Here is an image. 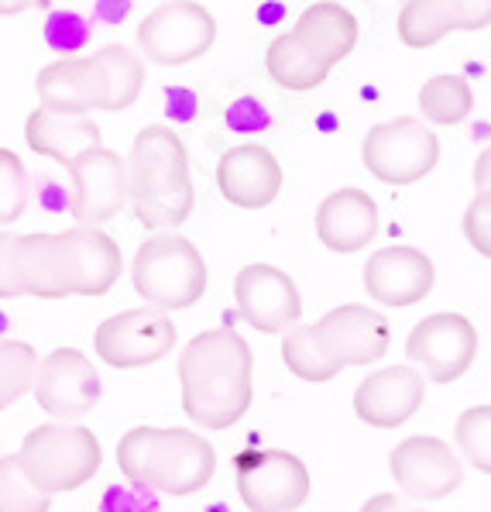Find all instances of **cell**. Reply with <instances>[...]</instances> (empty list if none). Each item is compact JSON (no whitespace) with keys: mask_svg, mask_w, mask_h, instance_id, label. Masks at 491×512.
<instances>
[{"mask_svg":"<svg viewBox=\"0 0 491 512\" xmlns=\"http://www.w3.org/2000/svg\"><path fill=\"white\" fill-rule=\"evenodd\" d=\"M38 100L45 110L55 114H93V110H110V76L100 59L93 55H69L55 59L38 73L35 80Z\"/></svg>","mask_w":491,"mask_h":512,"instance_id":"e0dca14e","label":"cell"},{"mask_svg":"<svg viewBox=\"0 0 491 512\" xmlns=\"http://www.w3.org/2000/svg\"><path fill=\"white\" fill-rule=\"evenodd\" d=\"M265 69H268V76L282 86V90L310 93V90H316V86L327 83V76L334 66H327V62L306 49L292 31H285V35L272 38V45H268Z\"/></svg>","mask_w":491,"mask_h":512,"instance_id":"cb8c5ba5","label":"cell"},{"mask_svg":"<svg viewBox=\"0 0 491 512\" xmlns=\"http://www.w3.org/2000/svg\"><path fill=\"white\" fill-rule=\"evenodd\" d=\"M217 42V21L196 0H165L138 25L141 55L155 66H186Z\"/></svg>","mask_w":491,"mask_h":512,"instance_id":"ba28073f","label":"cell"},{"mask_svg":"<svg viewBox=\"0 0 491 512\" xmlns=\"http://www.w3.org/2000/svg\"><path fill=\"white\" fill-rule=\"evenodd\" d=\"M375 234L378 203L358 186L334 189L316 207V238H320L323 248L337 251V255H354V251L368 248Z\"/></svg>","mask_w":491,"mask_h":512,"instance_id":"44dd1931","label":"cell"},{"mask_svg":"<svg viewBox=\"0 0 491 512\" xmlns=\"http://www.w3.org/2000/svg\"><path fill=\"white\" fill-rule=\"evenodd\" d=\"M117 468L134 485L162 495H193L210 485L217 454L193 430L134 427L117 444Z\"/></svg>","mask_w":491,"mask_h":512,"instance_id":"277c9868","label":"cell"},{"mask_svg":"<svg viewBox=\"0 0 491 512\" xmlns=\"http://www.w3.org/2000/svg\"><path fill=\"white\" fill-rule=\"evenodd\" d=\"M488 159L491 155L481 152V162H478V169H474V183H481L478 193H488Z\"/></svg>","mask_w":491,"mask_h":512,"instance_id":"f35d334b","label":"cell"},{"mask_svg":"<svg viewBox=\"0 0 491 512\" xmlns=\"http://www.w3.org/2000/svg\"><path fill=\"white\" fill-rule=\"evenodd\" d=\"M255 358L237 330H203L182 348L179 382L182 413L207 430H227L251 409L255 399Z\"/></svg>","mask_w":491,"mask_h":512,"instance_id":"7a4b0ae2","label":"cell"},{"mask_svg":"<svg viewBox=\"0 0 491 512\" xmlns=\"http://www.w3.org/2000/svg\"><path fill=\"white\" fill-rule=\"evenodd\" d=\"M28 196H31V179L25 162L11 148H0V224L21 220L28 207Z\"/></svg>","mask_w":491,"mask_h":512,"instance_id":"4dcf8cb0","label":"cell"},{"mask_svg":"<svg viewBox=\"0 0 491 512\" xmlns=\"http://www.w3.org/2000/svg\"><path fill=\"white\" fill-rule=\"evenodd\" d=\"M433 262L426 251L413 244L378 248L364 265V289L382 306H413L423 303L433 289Z\"/></svg>","mask_w":491,"mask_h":512,"instance_id":"ac0fdd59","label":"cell"},{"mask_svg":"<svg viewBox=\"0 0 491 512\" xmlns=\"http://www.w3.org/2000/svg\"><path fill=\"white\" fill-rule=\"evenodd\" d=\"M35 488L49 495L76 492L90 482L104 464V451L93 430L76 423H45L21 440V451L14 454Z\"/></svg>","mask_w":491,"mask_h":512,"instance_id":"8992f818","label":"cell"},{"mask_svg":"<svg viewBox=\"0 0 491 512\" xmlns=\"http://www.w3.org/2000/svg\"><path fill=\"white\" fill-rule=\"evenodd\" d=\"M73 179V220L79 227H100L110 217H117L128 203V169L124 159L110 148L97 145L79 152L66 165Z\"/></svg>","mask_w":491,"mask_h":512,"instance_id":"4fadbf2b","label":"cell"},{"mask_svg":"<svg viewBox=\"0 0 491 512\" xmlns=\"http://www.w3.org/2000/svg\"><path fill=\"white\" fill-rule=\"evenodd\" d=\"M237 495L251 512H292L310 499V471L289 451L237 454Z\"/></svg>","mask_w":491,"mask_h":512,"instance_id":"30bf717a","label":"cell"},{"mask_svg":"<svg viewBox=\"0 0 491 512\" xmlns=\"http://www.w3.org/2000/svg\"><path fill=\"white\" fill-rule=\"evenodd\" d=\"M234 299L244 324L261 334H285L303 317V296L296 282L275 265H244L234 279Z\"/></svg>","mask_w":491,"mask_h":512,"instance_id":"2e32d148","label":"cell"},{"mask_svg":"<svg viewBox=\"0 0 491 512\" xmlns=\"http://www.w3.org/2000/svg\"><path fill=\"white\" fill-rule=\"evenodd\" d=\"M52 495L35 488L18 458H0V512H49Z\"/></svg>","mask_w":491,"mask_h":512,"instance_id":"f1b7e54d","label":"cell"},{"mask_svg":"<svg viewBox=\"0 0 491 512\" xmlns=\"http://www.w3.org/2000/svg\"><path fill=\"white\" fill-rule=\"evenodd\" d=\"M388 471L402 495L419 502L447 499L464 482V468L447 440L440 437H409L388 454Z\"/></svg>","mask_w":491,"mask_h":512,"instance_id":"9a60e30c","label":"cell"},{"mask_svg":"<svg viewBox=\"0 0 491 512\" xmlns=\"http://www.w3.org/2000/svg\"><path fill=\"white\" fill-rule=\"evenodd\" d=\"M38 406L59 423H76L100 403V375L93 361L76 348H55L35 365L31 382Z\"/></svg>","mask_w":491,"mask_h":512,"instance_id":"8fae6325","label":"cell"},{"mask_svg":"<svg viewBox=\"0 0 491 512\" xmlns=\"http://www.w3.org/2000/svg\"><path fill=\"white\" fill-rule=\"evenodd\" d=\"M447 31H485L491 21V0H433Z\"/></svg>","mask_w":491,"mask_h":512,"instance_id":"d6a6232c","label":"cell"},{"mask_svg":"<svg viewBox=\"0 0 491 512\" xmlns=\"http://www.w3.org/2000/svg\"><path fill=\"white\" fill-rule=\"evenodd\" d=\"M35 351L25 341H0V409L18 403L35 382Z\"/></svg>","mask_w":491,"mask_h":512,"instance_id":"83f0119b","label":"cell"},{"mask_svg":"<svg viewBox=\"0 0 491 512\" xmlns=\"http://www.w3.org/2000/svg\"><path fill=\"white\" fill-rule=\"evenodd\" d=\"M406 354L430 382L450 385L478 358V330L461 313H433L409 330Z\"/></svg>","mask_w":491,"mask_h":512,"instance_id":"7c38bea8","label":"cell"},{"mask_svg":"<svg viewBox=\"0 0 491 512\" xmlns=\"http://www.w3.org/2000/svg\"><path fill=\"white\" fill-rule=\"evenodd\" d=\"M488 220H491V196L488 193H478L471 200L464 214V238L471 241V248L478 251L481 258L491 255V234H488Z\"/></svg>","mask_w":491,"mask_h":512,"instance_id":"836d02e7","label":"cell"},{"mask_svg":"<svg viewBox=\"0 0 491 512\" xmlns=\"http://www.w3.org/2000/svg\"><path fill=\"white\" fill-rule=\"evenodd\" d=\"M419 110H423L419 121H430V124H437V128H450V124L467 121L474 110L471 83L454 73L433 76V80H426L423 90H419Z\"/></svg>","mask_w":491,"mask_h":512,"instance_id":"d4e9b609","label":"cell"},{"mask_svg":"<svg viewBox=\"0 0 491 512\" xmlns=\"http://www.w3.org/2000/svg\"><path fill=\"white\" fill-rule=\"evenodd\" d=\"M491 409L488 406H474L467 409V413L457 420V444H461V451L467 454V461L474 464V468L481 471V475H488L491 471Z\"/></svg>","mask_w":491,"mask_h":512,"instance_id":"1f68e13d","label":"cell"},{"mask_svg":"<svg viewBox=\"0 0 491 512\" xmlns=\"http://www.w3.org/2000/svg\"><path fill=\"white\" fill-rule=\"evenodd\" d=\"M100 59L110 76V114L128 110L145 90V59L134 55L128 45H104Z\"/></svg>","mask_w":491,"mask_h":512,"instance_id":"484cf974","label":"cell"},{"mask_svg":"<svg viewBox=\"0 0 491 512\" xmlns=\"http://www.w3.org/2000/svg\"><path fill=\"white\" fill-rule=\"evenodd\" d=\"M310 330L320 351L330 361H337L340 368H361L385 358L388 341H392L388 320L378 310L361 303H344L337 310L323 313Z\"/></svg>","mask_w":491,"mask_h":512,"instance_id":"5bb4252c","label":"cell"},{"mask_svg":"<svg viewBox=\"0 0 491 512\" xmlns=\"http://www.w3.org/2000/svg\"><path fill=\"white\" fill-rule=\"evenodd\" d=\"M25 141L35 155L69 165L79 152L100 145V128L90 114H55V110H31L25 121Z\"/></svg>","mask_w":491,"mask_h":512,"instance_id":"7402d4cb","label":"cell"},{"mask_svg":"<svg viewBox=\"0 0 491 512\" xmlns=\"http://www.w3.org/2000/svg\"><path fill=\"white\" fill-rule=\"evenodd\" d=\"M35 7V0H0V18H11V14H21Z\"/></svg>","mask_w":491,"mask_h":512,"instance_id":"74e56055","label":"cell"},{"mask_svg":"<svg viewBox=\"0 0 491 512\" xmlns=\"http://www.w3.org/2000/svg\"><path fill=\"white\" fill-rule=\"evenodd\" d=\"M100 512H158L152 488H110Z\"/></svg>","mask_w":491,"mask_h":512,"instance_id":"e575fe53","label":"cell"},{"mask_svg":"<svg viewBox=\"0 0 491 512\" xmlns=\"http://www.w3.org/2000/svg\"><path fill=\"white\" fill-rule=\"evenodd\" d=\"M282 165L258 141H244L220 155L217 186L227 203L241 210H265L282 193Z\"/></svg>","mask_w":491,"mask_h":512,"instance_id":"d6986e66","label":"cell"},{"mask_svg":"<svg viewBox=\"0 0 491 512\" xmlns=\"http://www.w3.org/2000/svg\"><path fill=\"white\" fill-rule=\"evenodd\" d=\"M361 512H423V509L406 499H399V495H371V499L361 506Z\"/></svg>","mask_w":491,"mask_h":512,"instance_id":"8d00e7d4","label":"cell"},{"mask_svg":"<svg viewBox=\"0 0 491 512\" xmlns=\"http://www.w3.org/2000/svg\"><path fill=\"white\" fill-rule=\"evenodd\" d=\"M131 282L155 310H189L207 293V262L189 238L162 231L138 248L131 262Z\"/></svg>","mask_w":491,"mask_h":512,"instance_id":"5b68a950","label":"cell"},{"mask_svg":"<svg viewBox=\"0 0 491 512\" xmlns=\"http://www.w3.org/2000/svg\"><path fill=\"white\" fill-rule=\"evenodd\" d=\"M14 244H18V234L0 231V299L25 296L18 279V262H14Z\"/></svg>","mask_w":491,"mask_h":512,"instance_id":"d590c367","label":"cell"},{"mask_svg":"<svg viewBox=\"0 0 491 512\" xmlns=\"http://www.w3.org/2000/svg\"><path fill=\"white\" fill-rule=\"evenodd\" d=\"M450 31L440 21L433 0H406L399 14V42L409 49H430V45L443 42Z\"/></svg>","mask_w":491,"mask_h":512,"instance_id":"f546056e","label":"cell"},{"mask_svg":"<svg viewBox=\"0 0 491 512\" xmlns=\"http://www.w3.org/2000/svg\"><path fill=\"white\" fill-rule=\"evenodd\" d=\"M426 396V382L413 365H392L368 375L354 389V413L368 427L395 430L419 413Z\"/></svg>","mask_w":491,"mask_h":512,"instance_id":"ffe728a7","label":"cell"},{"mask_svg":"<svg viewBox=\"0 0 491 512\" xmlns=\"http://www.w3.org/2000/svg\"><path fill=\"white\" fill-rule=\"evenodd\" d=\"M128 169V200L138 224L152 227H179L193 214V179H189V155L182 138L172 128L148 124L138 131Z\"/></svg>","mask_w":491,"mask_h":512,"instance_id":"3957f363","label":"cell"},{"mask_svg":"<svg viewBox=\"0 0 491 512\" xmlns=\"http://www.w3.org/2000/svg\"><path fill=\"white\" fill-rule=\"evenodd\" d=\"M282 361L296 378L303 382H330L334 375H340V365L330 361L327 354L320 351V344L313 341V330L310 327H289L282 341Z\"/></svg>","mask_w":491,"mask_h":512,"instance_id":"4316f807","label":"cell"},{"mask_svg":"<svg viewBox=\"0 0 491 512\" xmlns=\"http://www.w3.org/2000/svg\"><path fill=\"white\" fill-rule=\"evenodd\" d=\"M361 162L388 186H413L440 162V138L419 117H395L368 128L361 141Z\"/></svg>","mask_w":491,"mask_h":512,"instance_id":"52a82bcc","label":"cell"},{"mask_svg":"<svg viewBox=\"0 0 491 512\" xmlns=\"http://www.w3.org/2000/svg\"><path fill=\"white\" fill-rule=\"evenodd\" d=\"M292 35H296L313 55H320L327 66H337V62H344L347 55L358 49L361 25L344 4H337V0H316V4H310L299 14Z\"/></svg>","mask_w":491,"mask_h":512,"instance_id":"603a6c76","label":"cell"},{"mask_svg":"<svg viewBox=\"0 0 491 512\" xmlns=\"http://www.w3.org/2000/svg\"><path fill=\"white\" fill-rule=\"evenodd\" d=\"M14 262L25 296L66 299L104 296L117 286L124 258L100 227H69L62 234H25L14 244Z\"/></svg>","mask_w":491,"mask_h":512,"instance_id":"6da1fadb","label":"cell"},{"mask_svg":"<svg viewBox=\"0 0 491 512\" xmlns=\"http://www.w3.org/2000/svg\"><path fill=\"white\" fill-rule=\"evenodd\" d=\"M93 348L110 368H145L169 358V351L176 348V324L155 306L124 310L97 327Z\"/></svg>","mask_w":491,"mask_h":512,"instance_id":"9c48e42d","label":"cell"}]
</instances>
